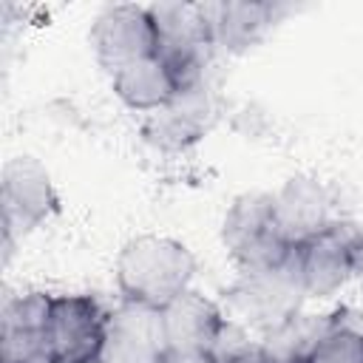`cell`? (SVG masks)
<instances>
[{"mask_svg":"<svg viewBox=\"0 0 363 363\" xmlns=\"http://www.w3.org/2000/svg\"><path fill=\"white\" fill-rule=\"evenodd\" d=\"M196 255L167 235H136L116 255V286L122 301L164 309L190 289Z\"/></svg>","mask_w":363,"mask_h":363,"instance_id":"obj_1","label":"cell"},{"mask_svg":"<svg viewBox=\"0 0 363 363\" xmlns=\"http://www.w3.org/2000/svg\"><path fill=\"white\" fill-rule=\"evenodd\" d=\"M306 298L298 247L286 261L261 269H241L238 281L227 292V303L235 318L261 329L264 335L301 312Z\"/></svg>","mask_w":363,"mask_h":363,"instance_id":"obj_2","label":"cell"},{"mask_svg":"<svg viewBox=\"0 0 363 363\" xmlns=\"http://www.w3.org/2000/svg\"><path fill=\"white\" fill-rule=\"evenodd\" d=\"M221 241L238 269L275 267L295 250L278 230L272 193L264 190H250L233 199L221 224Z\"/></svg>","mask_w":363,"mask_h":363,"instance_id":"obj_3","label":"cell"},{"mask_svg":"<svg viewBox=\"0 0 363 363\" xmlns=\"http://www.w3.org/2000/svg\"><path fill=\"white\" fill-rule=\"evenodd\" d=\"M147 11L156 28V54L170 65L182 91L201 85L204 54L216 48L210 3H156Z\"/></svg>","mask_w":363,"mask_h":363,"instance_id":"obj_4","label":"cell"},{"mask_svg":"<svg viewBox=\"0 0 363 363\" xmlns=\"http://www.w3.org/2000/svg\"><path fill=\"white\" fill-rule=\"evenodd\" d=\"M57 193L48 170L34 156H14L0 173V227L3 261L11 258L14 244L57 213Z\"/></svg>","mask_w":363,"mask_h":363,"instance_id":"obj_5","label":"cell"},{"mask_svg":"<svg viewBox=\"0 0 363 363\" xmlns=\"http://www.w3.org/2000/svg\"><path fill=\"white\" fill-rule=\"evenodd\" d=\"M298 258L306 298H329L363 272V230L349 221H335L301 244Z\"/></svg>","mask_w":363,"mask_h":363,"instance_id":"obj_6","label":"cell"},{"mask_svg":"<svg viewBox=\"0 0 363 363\" xmlns=\"http://www.w3.org/2000/svg\"><path fill=\"white\" fill-rule=\"evenodd\" d=\"M91 48L96 62L111 77L125 65L156 54V28L150 11L136 3L105 6L91 23Z\"/></svg>","mask_w":363,"mask_h":363,"instance_id":"obj_7","label":"cell"},{"mask_svg":"<svg viewBox=\"0 0 363 363\" xmlns=\"http://www.w3.org/2000/svg\"><path fill=\"white\" fill-rule=\"evenodd\" d=\"M167 354L162 309L122 301L105 318V335L99 346L102 363H159Z\"/></svg>","mask_w":363,"mask_h":363,"instance_id":"obj_8","label":"cell"},{"mask_svg":"<svg viewBox=\"0 0 363 363\" xmlns=\"http://www.w3.org/2000/svg\"><path fill=\"white\" fill-rule=\"evenodd\" d=\"M108 312L94 295H51L48 343L54 363H88L99 354Z\"/></svg>","mask_w":363,"mask_h":363,"instance_id":"obj_9","label":"cell"},{"mask_svg":"<svg viewBox=\"0 0 363 363\" xmlns=\"http://www.w3.org/2000/svg\"><path fill=\"white\" fill-rule=\"evenodd\" d=\"M51 295H9L0 309V363H54L48 343Z\"/></svg>","mask_w":363,"mask_h":363,"instance_id":"obj_10","label":"cell"},{"mask_svg":"<svg viewBox=\"0 0 363 363\" xmlns=\"http://www.w3.org/2000/svg\"><path fill=\"white\" fill-rule=\"evenodd\" d=\"M272 199L278 230L292 247L306 244L335 224L329 190L309 176H292L278 193H272Z\"/></svg>","mask_w":363,"mask_h":363,"instance_id":"obj_11","label":"cell"},{"mask_svg":"<svg viewBox=\"0 0 363 363\" xmlns=\"http://www.w3.org/2000/svg\"><path fill=\"white\" fill-rule=\"evenodd\" d=\"M289 11L292 6H281V3H247V0L210 3L213 45L230 54H241L258 45Z\"/></svg>","mask_w":363,"mask_h":363,"instance_id":"obj_12","label":"cell"},{"mask_svg":"<svg viewBox=\"0 0 363 363\" xmlns=\"http://www.w3.org/2000/svg\"><path fill=\"white\" fill-rule=\"evenodd\" d=\"M162 320L167 352L207 354L224 323V315L210 298H204L196 289H187L162 309Z\"/></svg>","mask_w":363,"mask_h":363,"instance_id":"obj_13","label":"cell"},{"mask_svg":"<svg viewBox=\"0 0 363 363\" xmlns=\"http://www.w3.org/2000/svg\"><path fill=\"white\" fill-rule=\"evenodd\" d=\"M111 85H113V94L128 108L150 111V113L167 108L182 91L176 74L170 71V65L159 54H150L145 60L125 65L122 71H116L111 77Z\"/></svg>","mask_w":363,"mask_h":363,"instance_id":"obj_14","label":"cell"},{"mask_svg":"<svg viewBox=\"0 0 363 363\" xmlns=\"http://www.w3.org/2000/svg\"><path fill=\"white\" fill-rule=\"evenodd\" d=\"M204 113H207V99L201 94V85L184 88L167 108L150 113L145 128L147 139L167 150L187 147L204 133Z\"/></svg>","mask_w":363,"mask_h":363,"instance_id":"obj_15","label":"cell"},{"mask_svg":"<svg viewBox=\"0 0 363 363\" xmlns=\"http://www.w3.org/2000/svg\"><path fill=\"white\" fill-rule=\"evenodd\" d=\"M340 323L332 318L318 315H295L286 323L269 329L261 340V352L269 363H306L309 354L318 349V343L332 335Z\"/></svg>","mask_w":363,"mask_h":363,"instance_id":"obj_16","label":"cell"},{"mask_svg":"<svg viewBox=\"0 0 363 363\" xmlns=\"http://www.w3.org/2000/svg\"><path fill=\"white\" fill-rule=\"evenodd\" d=\"M261 352V343H252L250 340V332L244 329L241 320H233V318H224L213 346H210V357L216 363H244L250 357H255Z\"/></svg>","mask_w":363,"mask_h":363,"instance_id":"obj_17","label":"cell"},{"mask_svg":"<svg viewBox=\"0 0 363 363\" xmlns=\"http://www.w3.org/2000/svg\"><path fill=\"white\" fill-rule=\"evenodd\" d=\"M306 363H363V335L337 326L318 343Z\"/></svg>","mask_w":363,"mask_h":363,"instance_id":"obj_18","label":"cell"},{"mask_svg":"<svg viewBox=\"0 0 363 363\" xmlns=\"http://www.w3.org/2000/svg\"><path fill=\"white\" fill-rule=\"evenodd\" d=\"M159 363H216L210 354H182V352H167Z\"/></svg>","mask_w":363,"mask_h":363,"instance_id":"obj_19","label":"cell"},{"mask_svg":"<svg viewBox=\"0 0 363 363\" xmlns=\"http://www.w3.org/2000/svg\"><path fill=\"white\" fill-rule=\"evenodd\" d=\"M88 363H102V360H99V357H94V360H88Z\"/></svg>","mask_w":363,"mask_h":363,"instance_id":"obj_20","label":"cell"}]
</instances>
